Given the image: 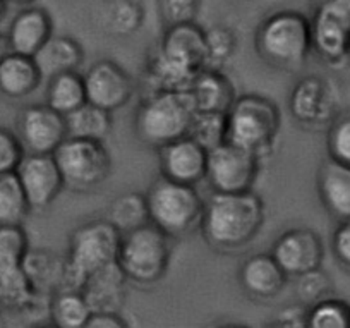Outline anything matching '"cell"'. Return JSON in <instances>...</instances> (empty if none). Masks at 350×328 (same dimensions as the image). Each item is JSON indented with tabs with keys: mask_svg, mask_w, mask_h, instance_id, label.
I'll use <instances>...</instances> for the list:
<instances>
[{
	"mask_svg": "<svg viewBox=\"0 0 350 328\" xmlns=\"http://www.w3.org/2000/svg\"><path fill=\"white\" fill-rule=\"evenodd\" d=\"M208 67L206 29L196 23L167 26L160 45L148 59L146 76L158 90H187Z\"/></svg>",
	"mask_w": 350,
	"mask_h": 328,
	"instance_id": "6da1fadb",
	"label": "cell"
},
{
	"mask_svg": "<svg viewBox=\"0 0 350 328\" xmlns=\"http://www.w3.org/2000/svg\"><path fill=\"white\" fill-rule=\"evenodd\" d=\"M265 224V205L256 192H217L204 201L201 231L218 251H239Z\"/></svg>",
	"mask_w": 350,
	"mask_h": 328,
	"instance_id": "7a4b0ae2",
	"label": "cell"
},
{
	"mask_svg": "<svg viewBox=\"0 0 350 328\" xmlns=\"http://www.w3.org/2000/svg\"><path fill=\"white\" fill-rule=\"evenodd\" d=\"M120 241L122 232L109 218L79 225L70 236L59 290H83L93 273L117 263Z\"/></svg>",
	"mask_w": 350,
	"mask_h": 328,
	"instance_id": "3957f363",
	"label": "cell"
},
{
	"mask_svg": "<svg viewBox=\"0 0 350 328\" xmlns=\"http://www.w3.org/2000/svg\"><path fill=\"white\" fill-rule=\"evenodd\" d=\"M196 107L187 90L151 91L136 112L137 138L151 148H161L189 134Z\"/></svg>",
	"mask_w": 350,
	"mask_h": 328,
	"instance_id": "277c9868",
	"label": "cell"
},
{
	"mask_svg": "<svg viewBox=\"0 0 350 328\" xmlns=\"http://www.w3.org/2000/svg\"><path fill=\"white\" fill-rule=\"evenodd\" d=\"M256 50L271 66L297 69L312 52L311 19L292 9L273 12L256 31Z\"/></svg>",
	"mask_w": 350,
	"mask_h": 328,
	"instance_id": "5b68a950",
	"label": "cell"
},
{
	"mask_svg": "<svg viewBox=\"0 0 350 328\" xmlns=\"http://www.w3.org/2000/svg\"><path fill=\"white\" fill-rule=\"evenodd\" d=\"M228 141L254 151L259 158L273 151L282 126V112L271 98L242 94L227 112Z\"/></svg>",
	"mask_w": 350,
	"mask_h": 328,
	"instance_id": "8992f818",
	"label": "cell"
},
{
	"mask_svg": "<svg viewBox=\"0 0 350 328\" xmlns=\"http://www.w3.org/2000/svg\"><path fill=\"white\" fill-rule=\"evenodd\" d=\"M150 222L170 236L183 238L201 225L204 199L196 186L160 177L146 192Z\"/></svg>",
	"mask_w": 350,
	"mask_h": 328,
	"instance_id": "52a82bcc",
	"label": "cell"
},
{
	"mask_svg": "<svg viewBox=\"0 0 350 328\" xmlns=\"http://www.w3.org/2000/svg\"><path fill=\"white\" fill-rule=\"evenodd\" d=\"M170 258L172 238L148 222L122 234L117 263L127 280L137 286L150 287L163 279Z\"/></svg>",
	"mask_w": 350,
	"mask_h": 328,
	"instance_id": "ba28073f",
	"label": "cell"
},
{
	"mask_svg": "<svg viewBox=\"0 0 350 328\" xmlns=\"http://www.w3.org/2000/svg\"><path fill=\"white\" fill-rule=\"evenodd\" d=\"M64 184L72 191H92L109 179L112 158L103 141L67 138L53 151Z\"/></svg>",
	"mask_w": 350,
	"mask_h": 328,
	"instance_id": "9c48e42d",
	"label": "cell"
},
{
	"mask_svg": "<svg viewBox=\"0 0 350 328\" xmlns=\"http://www.w3.org/2000/svg\"><path fill=\"white\" fill-rule=\"evenodd\" d=\"M261 172V158L254 151L225 141L208 151L206 181L217 192L252 191Z\"/></svg>",
	"mask_w": 350,
	"mask_h": 328,
	"instance_id": "30bf717a",
	"label": "cell"
},
{
	"mask_svg": "<svg viewBox=\"0 0 350 328\" xmlns=\"http://www.w3.org/2000/svg\"><path fill=\"white\" fill-rule=\"evenodd\" d=\"M312 50L328 64H342L350 52V0H321L311 19Z\"/></svg>",
	"mask_w": 350,
	"mask_h": 328,
	"instance_id": "8fae6325",
	"label": "cell"
},
{
	"mask_svg": "<svg viewBox=\"0 0 350 328\" xmlns=\"http://www.w3.org/2000/svg\"><path fill=\"white\" fill-rule=\"evenodd\" d=\"M338 103V91L328 77L306 76L292 90L288 110L302 126L321 127L335 121Z\"/></svg>",
	"mask_w": 350,
	"mask_h": 328,
	"instance_id": "7c38bea8",
	"label": "cell"
},
{
	"mask_svg": "<svg viewBox=\"0 0 350 328\" xmlns=\"http://www.w3.org/2000/svg\"><path fill=\"white\" fill-rule=\"evenodd\" d=\"M18 129L26 153H53L69 138L66 116L46 103L26 107L19 116Z\"/></svg>",
	"mask_w": 350,
	"mask_h": 328,
	"instance_id": "4fadbf2b",
	"label": "cell"
},
{
	"mask_svg": "<svg viewBox=\"0 0 350 328\" xmlns=\"http://www.w3.org/2000/svg\"><path fill=\"white\" fill-rule=\"evenodd\" d=\"M88 101L113 112L133 98L136 84L131 74L113 60H98L84 73Z\"/></svg>",
	"mask_w": 350,
	"mask_h": 328,
	"instance_id": "5bb4252c",
	"label": "cell"
},
{
	"mask_svg": "<svg viewBox=\"0 0 350 328\" xmlns=\"http://www.w3.org/2000/svg\"><path fill=\"white\" fill-rule=\"evenodd\" d=\"M16 174L31 210H45L66 188L53 153H26Z\"/></svg>",
	"mask_w": 350,
	"mask_h": 328,
	"instance_id": "9a60e30c",
	"label": "cell"
},
{
	"mask_svg": "<svg viewBox=\"0 0 350 328\" xmlns=\"http://www.w3.org/2000/svg\"><path fill=\"white\" fill-rule=\"evenodd\" d=\"M160 151V175L183 184L198 186L206 181L208 150L191 136L179 138Z\"/></svg>",
	"mask_w": 350,
	"mask_h": 328,
	"instance_id": "2e32d148",
	"label": "cell"
},
{
	"mask_svg": "<svg viewBox=\"0 0 350 328\" xmlns=\"http://www.w3.org/2000/svg\"><path fill=\"white\" fill-rule=\"evenodd\" d=\"M271 255L288 277H297L321 266L325 246L321 238L311 229H292L277 239Z\"/></svg>",
	"mask_w": 350,
	"mask_h": 328,
	"instance_id": "e0dca14e",
	"label": "cell"
},
{
	"mask_svg": "<svg viewBox=\"0 0 350 328\" xmlns=\"http://www.w3.org/2000/svg\"><path fill=\"white\" fill-rule=\"evenodd\" d=\"M53 36L52 16L42 8L28 5L16 14L8 31L11 52L33 57Z\"/></svg>",
	"mask_w": 350,
	"mask_h": 328,
	"instance_id": "ac0fdd59",
	"label": "cell"
},
{
	"mask_svg": "<svg viewBox=\"0 0 350 328\" xmlns=\"http://www.w3.org/2000/svg\"><path fill=\"white\" fill-rule=\"evenodd\" d=\"M239 282L249 296L256 299H271L285 289L288 275L271 253H262L245 260L239 270Z\"/></svg>",
	"mask_w": 350,
	"mask_h": 328,
	"instance_id": "d6986e66",
	"label": "cell"
},
{
	"mask_svg": "<svg viewBox=\"0 0 350 328\" xmlns=\"http://www.w3.org/2000/svg\"><path fill=\"white\" fill-rule=\"evenodd\" d=\"M187 91L193 98L196 110H204V112L227 114L237 98L234 84L228 79V76L213 67L201 71L187 88Z\"/></svg>",
	"mask_w": 350,
	"mask_h": 328,
	"instance_id": "ffe728a7",
	"label": "cell"
},
{
	"mask_svg": "<svg viewBox=\"0 0 350 328\" xmlns=\"http://www.w3.org/2000/svg\"><path fill=\"white\" fill-rule=\"evenodd\" d=\"M318 191L325 208L336 220H350V165L328 158L318 174Z\"/></svg>",
	"mask_w": 350,
	"mask_h": 328,
	"instance_id": "44dd1931",
	"label": "cell"
},
{
	"mask_svg": "<svg viewBox=\"0 0 350 328\" xmlns=\"http://www.w3.org/2000/svg\"><path fill=\"white\" fill-rule=\"evenodd\" d=\"M43 76L35 59L11 52L0 62V93L19 100L31 94L42 84Z\"/></svg>",
	"mask_w": 350,
	"mask_h": 328,
	"instance_id": "7402d4cb",
	"label": "cell"
},
{
	"mask_svg": "<svg viewBox=\"0 0 350 328\" xmlns=\"http://www.w3.org/2000/svg\"><path fill=\"white\" fill-rule=\"evenodd\" d=\"M126 275L119 263L98 270L88 279L83 294L93 311H119L124 303Z\"/></svg>",
	"mask_w": 350,
	"mask_h": 328,
	"instance_id": "603a6c76",
	"label": "cell"
},
{
	"mask_svg": "<svg viewBox=\"0 0 350 328\" xmlns=\"http://www.w3.org/2000/svg\"><path fill=\"white\" fill-rule=\"evenodd\" d=\"M43 79L57 74L77 71L83 64V47L70 36H52L38 52L33 55Z\"/></svg>",
	"mask_w": 350,
	"mask_h": 328,
	"instance_id": "cb8c5ba5",
	"label": "cell"
},
{
	"mask_svg": "<svg viewBox=\"0 0 350 328\" xmlns=\"http://www.w3.org/2000/svg\"><path fill=\"white\" fill-rule=\"evenodd\" d=\"M112 112L105 108L86 101L76 108L74 112L67 114V134L69 138H83V140L105 141L112 131Z\"/></svg>",
	"mask_w": 350,
	"mask_h": 328,
	"instance_id": "d4e9b609",
	"label": "cell"
},
{
	"mask_svg": "<svg viewBox=\"0 0 350 328\" xmlns=\"http://www.w3.org/2000/svg\"><path fill=\"white\" fill-rule=\"evenodd\" d=\"M92 313L83 290H55L50 299V320L59 328H86Z\"/></svg>",
	"mask_w": 350,
	"mask_h": 328,
	"instance_id": "484cf974",
	"label": "cell"
},
{
	"mask_svg": "<svg viewBox=\"0 0 350 328\" xmlns=\"http://www.w3.org/2000/svg\"><path fill=\"white\" fill-rule=\"evenodd\" d=\"M88 101L84 77L77 71L57 74L50 77L46 86V105L62 116L74 112Z\"/></svg>",
	"mask_w": 350,
	"mask_h": 328,
	"instance_id": "4316f807",
	"label": "cell"
},
{
	"mask_svg": "<svg viewBox=\"0 0 350 328\" xmlns=\"http://www.w3.org/2000/svg\"><path fill=\"white\" fill-rule=\"evenodd\" d=\"M23 270L28 275L35 290L40 292H55L60 287L64 272V262H59L53 255L43 249H29L23 262Z\"/></svg>",
	"mask_w": 350,
	"mask_h": 328,
	"instance_id": "83f0119b",
	"label": "cell"
},
{
	"mask_svg": "<svg viewBox=\"0 0 350 328\" xmlns=\"http://www.w3.org/2000/svg\"><path fill=\"white\" fill-rule=\"evenodd\" d=\"M31 212L16 172L0 175V225H23Z\"/></svg>",
	"mask_w": 350,
	"mask_h": 328,
	"instance_id": "f1b7e54d",
	"label": "cell"
},
{
	"mask_svg": "<svg viewBox=\"0 0 350 328\" xmlns=\"http://www.w3.org/2000/svg\"><path fill=\"white\" fill-rule=\"evenodd\" d=\"M122 234L134 231L141 225L150 222V213H148L146 194L141 192H126V194L117 196L109 208L107 216Z\"/></svg>",
	"mask_w": 350,
	"mask_h": 328,
	"instance_id": "f546056e",
	"label": "cell"
},
{
	"mask_svg": "<svg viewBox=\"0 0 350 328\" xmlns=\"http://www.w3.org/2000/svg\"><path fill=\"white\" fill-rule=\"evenodd\" d=\"M144 12L136 0H110L102 12L105 31L126 36L136 33L143 25Z\"/></svg>",
	"mask_w": 350,
	"mask_h": 328,
	"instance_id": "4dcf8cb0",
	"label": "cell"
},
{
	"mask_svg": "<svg viewBox=\"0 0 350 328\" xmlns=\"http://www.w3.org/2000/svg\"><path fill=\"white\" fill-rule=\"evenodd\" d=\"M187 136L198 141L208 151L213 150L218 144L228 141L227 114L196 110L193 121H191L189 134Z\"/></svg>",
	"mask_w": 350,
	"mask_h": 328,
	"instance_id": "1f68e13d",
	"label": "cell"
},
{
	"mask_svg": "<svg viewBox=\"0 0 350 328\" xmlns=\"http://www.w3.org/2000/svg\"><path fill=\"white\" fill-rule=\"evenodd\" d=\"M28 251V234L23 225H0V275L21 268Z\"/></svg>",
	"mask_w": 350,
	"mask_h": 328,
	"instance_id": "d6a6232c",
	"label": "cell"
},
{
	"mask_svg": "<svg viewBox=\"0 0 350 328\" xmlns=\"http://www.w3.org/2000/svg\"><path fill=\"white\" fill-rule=\"evenodd\" d=\"M308 328H350V306L329 297L318 301L308 307Z\"/></svg>",
	"mask_w": 350,
	"mask_h": 328,
	"instance_id": "836d02e7",
	"label": "cell"
},
{
	"mask_svg": "<svg viewBox=\"0 0 350 328\" xmlns=\"http://www.w3.org/2000/svg\"><path fill=\"white\" fill-rule=\"evenodd\" d=\"M237 47L234 31L227 26H213L206 29V52L208 67L220 69L225 62L232 59Z\"/></svg>",
	"mask_w": 350,
	"mask_h": 328,
	"instance_id": "e575fe53",
	"label": "cell"
},
{
	"mask_svg": "<svg viewBox=\"0 0 350 328\" xmlns=\"http://www.w3.org/2000/svg\"><path fill=\"white\" fill-rule=\"evenodd\" d=\"M332 283H329L328 275L319 268L309 270V272L297 275V283H295V292H297L299 301L304 306H312L318 301L325 299L328 296Z\"/></svg>",
	"mask_w": 350,
	"mask_h": 328,
	"instance_id": "d590c367",
	"label": "cell"
},
{
	"mask_svg": "<svg viewBox=\"0 0 350 328\" xmlns=\"http://www.w3.org/2000/svg\"><path fill=\"white\" fill-rule=\"evenodd\" d=\"M328 153L333 160L350 165V116H343L329 124Z\"/></svg>",
	"mask_w": 350,
	"mask_h": 328,
	"instance_id": "8d00e7d4",
	"label": "cell"
},
{
	"mask_svg": "<svg viewBox=\"0 0 350 328\" xmlns=\"http://www.w3.org/2000/svg\"><path fill=\"white\" fill-rule=\"evenodd\" d=\"M25 155L26 150L18 134L0 126V175L16 172Z\"/></svg>",
	"mask_w": 350,
	"mask_h": 328,
	"instance_id": "74e56055",
	"label": "cell"
},
{
	"mask_svg": "<svg viewBox=\"0 0 350 328\" xmlns=\"http://www.w3.org/2000/svg\"><path fill=\"white\" fill-rule=\"evenodd\" d=\"M161 19L167 26L196 21L200 0H158Z\"/></svg>",
	"mask_w": 350,
	"mask_h": 328,
	"instance_id": "f35d334b",
	"label": "cell"
},
{
	"mask_svg": "<svg viewBox=\"0 0 350 328\" xmlns=\"http://www.w3.org/2000/svg\"><path fill=\"white\" fill-rule=\"evenodd\" d=\"M332 248L335 258L343 266L350 268V220L340 222L338 227L333 232Z\"/></svg>",
	"mask_w": 350,
	"mask_h": 328,
	"instance_id": "ab89813d",
	"label": "cell"
},
{
	"mask_svg": "<svg viewBox=\"0 0 350 328\" xmlns=\"http://www.w3.org/2000/svg\"><path fill=\"white\" fill-rule=\"evenodd\" d=\"M273 325L285 328H306L308 327V306L297 304V306L285 307L277 314Z\"/></svg>",
	"mask_w": 350,
	"mask_h": 328,
	"instance_id": "60d3db41",
	"label": "cell"
},
{
	"mask_svg": "<svg viewBox=\"0 0 350 328\" xmlns=\"http://www.w3.org/2000/svg\"><path fill=\"white\" fill-rule=\"evenodd\" d=\"M127 323L119 311H93L86 328H124Z\"/></svg>",
	"mask_w": 350,
	"mask_h": 328,
	"instance_id": "b9f144b4",
	"label": "cell"
},
{
	"mask_svg": "<svg viewBox=\"0 0 350 328\" xmlns=\"http://www.w3.org/2000/svg\"><path fill=\"white\" fill-rule=\"evenodd\" d=\"M11 53V47H9L8 35H0V62L4 60V57Z\"/></svg>",
	"mask_w": 350,
	"mask_h": 328,
	"instance_id": "7bdbcfd3",
	"label": "cell"
},
{
	"mask_svg": "<svg viewBox=\"0 0 350 328\" xmlns=\"http://www.w3.org/2000/svg\"><path fill=\"white\" fill-rule=\"evenodd\" d=\"M8 4H14V5H23V8H28V5H33L36 0H5Z\"/></svg>",
	"mask_w": 350,
	"mask_h": 328,
	"instance_id": "ee69618b",
	"label": "cell"
},
{
	"mask_svg": "<svg viewBox=\"0 0 350 328\" xmlns=\"http://www.w3.org/2000/svg\"><path fill=\"white\" fill-rule=\"evenodd\" d=\"M5 12H8V2H5V0H0V23L4 21Z\"/></svg>",
	"mask_w": 350,
	"mask_h": 328,
	"instance_id": "f6af8a7d",
	"label": "cell"
},
{
	"mask_svg": "<svg viewBox=\"0 0 350 328\" xmlns=\"http://www.w3.org/2000/svg\"><path fill=\"white\" fill-rule=\"evenodd\" d=\"M2 320H4V314H2V311H0V325H4V321Z\"/></svg>",
	"mask_w": 350,
	"mask_h": 328,
	"instance_id": "bcb514c9",
	"label": "cell"
},
{
	"mask_svg": "<svg viewBox=\"0 0 350 328\" xmlns=\"http://www.w3.org/2000/svg\"><path fill=\"white\" fill-rule=\"evenodd\" d=\"M0 304H2V282H0Z\"/></svg>",
	"mask_w": 350,
	"mask_h": 328,
	"instance_id": "7dc6e473",
	"label": "cell"
},
{
	"mask_svg": "<svg viewBox=\"0 0 350 328\" xmlns=\"http://www.w3.org/2000/svg\"><path fill=\"white\" fill-rule=\"evenodd\" d=\"M237 2H252V0H237Z\"/></svg>",
	"mask_w": 350,
	"mask_h": 328,
	"instance_id": "c3c4849f",
	"label": "cell"
},
{
	"mask_svg": "<svg viewBox=\"0 0 350 328\" xmlns=\"http://www.w3.org/2000/svg\"><path fill=\"white\" fill-rule=\"evenodd\" d=\"M349 57H350V52H349Z\"/></svg>",
	"mask_w": 350,
	"mask_h": 328,
	"instance_id": "681fc988",
	"label": "cell"
}]
</instances>
